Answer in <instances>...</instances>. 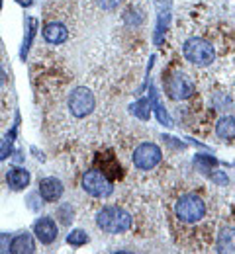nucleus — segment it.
Instances as JSON below:
<instances>
[{"label": "nucleus", "instance_id": "obj_1", "mask_svg": "<svg viewBox=\"0 0 235 254\" xmlns=\"http://www.w3.org/2000/svg\"><path fill=\"white\" fill-rule=\"evenodd\" d=\"M96 225L108 235H124L132 229L134 219L126 209L108 205V207H102L96 213Z\"/></svg>", "mask_w": 235, "mask_h": 254}, {"label": "nucleus", "instance_id": "obj_2", "mask_svg": "<svg viewBox=\"0 0 235 254\" xmlns=\"http://www.w3.org/2000/svg\"><path fill=\"white\" fill-rule=\"evenodd\" d=\"M182 55L188 63L196 64V66H208L216 59V51H214L212 43H208L206 39H200V37H192V39L184 41Z\"/></svg>", "mask_w": 235, "mask_h": 254}, {"label": "nucleus", "instance_id": "obj_3", "mask_svg": "<svg viewBox=\"0 0 235 254\" xmlns=\"http://www.w3.org/2000/svg\"><path fill=\"white\" fill-rule=\"evenodd\" d=\"M174 211L182 223H198L206 215V203L196 193H186L176 201Z\"/></svg>", "mask_w": 235, "mask_h": 254}, {"label": "nucleus", "instance_id": "obj_4", "mask_svg": "<svg viewBox=\"0 0 235 254\" xmlns=\"http://www.w3.org/2000/svg\"><path fill=\"white\" fill-rule=\"evenodd\" d=\"M69 112L77 118V120H82V118H86L88 114H92V110L96 108V98L94 94L88 90V88H84V86H78V88H75L71 94H69Z\"/></svg>", "mask_w": 235, "mask_h": 254}, {"label": "nucleus", "instance_id": "obj_5", "mask_svg": "<svg viewBox=\"0 0 235 254\" xmlns=\"http://www.w3.org/2000/svg\"><path fill=\"white\" fill-rule=\"evenodd\" d=\"M82 190L90 193L92 197H110L114 186L112 182L106 178V174L100 170H88L82 176Z\"/></svg>", "mask_w": 235, "mask_h": 254}, {"label": "nucleus", "instance_id": "obj_6", "mask_svg": "<svg viewBox=\"0 0 235 254\" xmlns=\"http://www.w3.org/2000/svg\"><path fill=\"white\" fill-rule=\"evenodd\" d=\"M132 159L139 170H153L163 159V151L155 143H141L135 147Z\"/></svg>", "mask_w": 235, "mask_h": 254}, {"label": "nucleus", "instance_id": "obj_7", "mask_svg": "<svg viewBox=\"0 0 235 254\" xmlns=\"http://www.w3.org/2000/svg\"><path fill=\"white\" fill-rule=\"evenodd\" d=\"M167 92L172 100H186L194 94V84L184 72H174L170 74L167 80Z\"/></svg>", "mask_w": 235, "mask_h": 254}, {"label": "nucleus", "instance_id": "obj_8", "mask_svg": "<svg viewBox=\"0 0 235 254\" xmlns=\"http://www.w3.org/2000/svg\"><path fill=\"white\" fill-rule=\"evenodd\" d=\"M34 233H35V239L41 245H51L57 239V235H59L57 223L53 221L51 217H39L34 223Z\"/></svg>", "mask_w": 235, "mask_h": 254}, {"label": "nucleus", "instance_id": "obj_9", "mask_svg": "<svg viewBox=\"0 0 235 254\" xmlns=\"http://www.w3.org/2000/svg\"><path fill=\"white\" fill-rule=\"evenodd\" d=\"M39 195H41V199L47 201V203L59 201L61 195H63V182H61L59 178H53V176L39 180Z\"/></svg>", "mask_w": 235, "mask_h": 254}, {"label": "nucleus", "instance_id": "obj_10", "mask_svg": "<svg viewBox=\"0 0 235 254\" xmlns=\"http://www.w3.org/2000/svg\"><path fill=\"white\" fill-rule=\"evenodd\" d=\"M157 4V30H155V43H161L163 33L167 32L170 22V0H155Z\"/></svg>", "mask_w": 235, "mask_h": 254}, {"label": "nucleus", "instance_id": "obj_11", "mask_svg": "<svg viewBox=\"0 0 235 254\" xmlns=\"http://www.w3.org/2000/svg\"><path fill=\"white\" fill-rule=\"evenodd\" d=\"M43 39L51 45H61L69 39V30L59 22H49L43 26Z\"/></svg>", "mask_w": 235, "mask_h": 254}, {"label": "nucleus", "instance_id": "obj_12", "mask_svg": "<svg viewBox=\"0 0 235 254\" xmlns=\"http://www.w3.org/2000/svg\"><path fill=\"white\" fill-rule=\"evenodd\" d=\"M30 180H32L30 172L26 168H20V166L10 168L8 174H6V182H8V186L12 190H24V188H28Z\"/></svg>", "mask_w": 235, "mask_h": 254}, {"label": "nucleus", "instance_id": "obj_13", "mask_svg": "<svg viewBox=\"0 0 235 254\" xmlns=\"http://www.w3.org/2000/svg\"><path fill=\"white\" fill-rule=\"evenodd\" d=\"M8 251H10V253H14V254L35 253V243L28 233H22V235H18V237H14V239H12V243H10V249H8Z\"/></svg>", "mask_w": 235, "mask_h": 254}, {"label": "nucleus", "instance_id": "obj_14", "mask_svg": "<svg viewBox=\"0 0 235 254\" xmlns=\"http://www.w3.org/2000/svg\"><path fill=\"white\" fill-rule=\"evenodd\" d=\"M35 32H37V20H35V18H26V35H24L22 49H20V59H22V61L28 59V53H30V47H32V43H34Z\"/></svg>", "mask_w": 235, "mask_h": 254}, {"label": "nucleus", "instance_id": "obj_15", "mask_svg": "<svg viewBox=\"0 0 235 254\" xmlns=\"http://www.w3.org/2000/svg\"><path fill=\"white\" fill-rule=\"evenodd\" d=\"M216 249L218 253H235V229L232 227L222 229V233L218 235Z\"/></svg>", "mask_w": 235, "mask_h": 254}, {"label": "nucleus", "instance_id": "obj_16", "mask_svg": "<svg viewBox=\"0 0 235 254\" xmlns=\"http://www.w3.org/2000/svg\"><path fill=\"white\" fill-rule=\"evenodd\" d=\"M216 135L220 139H235V116H226L216 124Z\"/></svg>", "mask_w": 235, "mask_h": 254}, {"label": "nucleus", "instance_id": "obj_17", "mask_svg": "<svg viewBox=\"0 0 235 254\" xmlns=\"http://www.w3.org/2000/svg\"><path fill=\"white\" fill-rule=\"evenodd\" d=\"M16 131H18V118H16V124L12 126V129H10V131L4 135V139L0 141V162L10 157L12 147H14V141H16Z\"/></svg>", "mask_w": 235, "mask_h": 254}, {"label": "nucleus", "instance_id": "obj_18", "mask_svg": "<svg viewBox=\"0 0 235 254\" xmlns=\"http://www.w3.org/2000/svg\"><path fill=\"white\" fill-rule=\"evenodd\" d=\"M149 98H151V108L155 110V114H157V118H159V122L163 124V126H172V120L168 118L167 110L163 108V104L159 102V96H157V90L151 86V94H149Z\"/></svg>", "mask_w": 235, "mask_h": 254}, {"label": "nucleus", "instance_id": "obj_19", "mask_svg": "<svg viewBox=\"0 0 235 254\" xmlns=\"http://www.w3.org/2000/svg\"><path fill=\"white\" fill-rule=\"evenodd\" d=\"M132 114H134L135 118L147 122L149 116H151V98H141V100H137L134 106H132Z\"/></svg>", "mask_w": 235, "mask_h": 254}, {"label": "nucleus", "instance_id": "obj_20", "mask_svg": "<svg viewBox=\"0 0 235 254\" xmlns=\"http://www.w3.org/2000/svg\"><path fill=\"white\" fill-rule=\"evenodd\" d=\"M67 243L71 247H82V245L88 243V235L82 229H75V231H71L67 235Z\"/></svg>", "mask_w": 235, "mask_h": 254}, {"label": "nucleus", "instance_id": "obj_21", "mask_svg": "<svg viewBox=\"0 0 235 254\" xmlns=\"http://www.w3.org/2000/svg\"><path fill=\"white\" fill-rule=\"evenodd\" d=\"M196 166L200 168L202 172H208V170H212L214 166H218V160L214 159V157H204V155H200V157H196Z\"/></svg>", "mask_w": 235, "mask_h": 254}, {"label": "nucleus", "instance_id": "obj_22", "mask_svg": "<svg viewBox=\"0 0 235 254\" xmlns=\"http://www.w3.org/2000/svg\"><path fill=\"white\" fill-rule=\"evenodd\" d=\"M96 2L100 4L104 10H116V8L120 6L122 0H96Z\"/></svg>", "mask_w": 235, "mask_h": 254}, {"label": "nucleus", "instance_id": "obj_23", "mask_svg": "<svg viewBox=\"0 0 235 254\" xmlns=\"http://www.w3.org/2000/svg\"><path fill=\"white\" fill-rule=\"evenodd\" d=\"M20 6H24V8H30L32 4H34V0H16Z\"/></svg>", "mask_w": 235, "mask_h": 254}, {"label": "nucleus", "instance_id": "obj_24", "mask_svg": "<svg viewBox=\"0 0 235 254\" xmlns=\"http://www.w3.org/2000/svg\"><path fill=\"white\" fill-rule=\"evenodd\" d=\"M4 82H6V72H4V70H2V66H0V86H2Z\"/></svg>", "mask_w": 235, "mask_h": 254}, {"label": "nucleus", "instance_id": "obj_25", "mask_svg": "<svg viewBox=\"0 0 235 254\" xmlns=\"http://www.w3.org/2000/svg\"><path fill=\"white\" fill-rule=\"evenodd\" d=\"M0 10H2V0H0Z\"/></svg>", "mask_w": 235, "mask_h": 254}]
</instances>
